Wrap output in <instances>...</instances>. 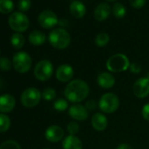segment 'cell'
Wrapping results in <instances>:
<instances>
[{"label": "cell", "instance_id": "6da1fadb", "mask_svg": "<svg viewBox=\"0 0 149 149\" xmlns=\"http://www.w3.org/2000/svg\"><path fill=\"white\" fill-rule=\"evenodd\" d=\"M63 94L65 98L73 104H80L88 97L90 94V86L82 79H74L68 83Z\"/></svg>", "mask_w": 149, "mask_h": 149}, {"label": "cell", "instance_id": "7a4b0ae2", "mask_svg": "<svg viewBox=\"0 0 149 149\" xmlns=\"http://www.w3.org/2000/svg\"><path fill=\"white\" fill-rule=\"evenodd\" d=\"M48 41L50 45L56 49H65L71 42V37L68 32L63 28H55L48 34Z\"/></svg>", "mask_w": 149, "mask_h": 149}, {"label": "cell", "instance_id": "3957f363", "mask_svg": "<svg viewBox=\"0 0 149 149\" xmlns=\"http://www.w3.org/2000/svg\"><path fill=\"white\" fill-rule=\"evenodd\" d=\"M130 61L124 54H115L106 61L107 70L111 73H120L129 69Z\"/></svg>", "mask_w": 149, "mask_h": 149}, {"label": "cell", "instance_id": "277c9868", "mask_svg": "<svg viewBox=\"0 0 149 149\" xmlns=\"http://www.w3.org/2000/svg\"><path fill=\"white\" fill-rule=\"evenodd\" d=\"M119 104L120 101L118 97L112 92L104 93L98 101V107L100 111L106 114H112L117 111Z\"/></svg>", "mask_w": 149, "mask_h": 149}, {"label": "cell", "instance_id": "5b68a950", "mask_svg": "<svg viewBox=\"0 0 149 149\" xmlns=\"http://www.w3.org/2000/svg\"><path fill=\"white\" fill-rule=\"evenodd\" d=\"M34 77L40 82L48 81L54 74V65L48 60H41L34 67Z\"/></svg>", "mask_w": 149, "mask_h": 149}, {"label": "cell", "instance_id": "8992f818", "mask_svg": "<svg viewBox=\"0 0 149 149\" xmlns=\"http://www.w3.org/2000/svg\"><path fill=\"white\" fill-rule=\"evenodd\" d=\"M33 60L26 52H18L13 58V66L14 69L21 74L27 73L32 68Z\"/></svg>", "mask_w": 149, "mask_h": 149}, {"label": "cell", "instance_id": "52a82bcc", "mask_svg": "<svg viewBox=\"0 0 149 149\" xmlns=\"http://www.w3.org/2000/svg\"><path fill=\"white\" fill-rule=\"evenodd\" d=\"M41 98V92L36 88L30 87L22 92L20 101L22 105L26 108H33L40 104Z\"/></svg>", "mask_w": 149, "mask_h": 149}, {"label": "cell", "instance_id": "ba28073f", "mask_svg": "<svg viewBox=\"0 0 149 149\" xmlns=\"http://www.w3.org/2000/svg\"><path fill=\"white\" fill-rule=\"evenodd\" d=\"M8 22L10 27L17 33L25 32L29 27V19L27 16L20 12L13 13L9 17Z\"/></svg>", "mask_w": 149, "mask_h": 149}, {"label": "cell", "instance_id": "9c48e42d", "mask_svg": "<svg viewBox=\"0 0 149 149\" xmlns=\"http://www.w3.org/2000/svg\"><path fill=\"white\" fill-rule=\"evenodd\" d=\"M133 95L138 98H146L149 96V77H143L135 81L132 85Z\"/></svg>", "mask_w": 149, "mask_h": 149}, {"label": "cell", "instance_id": "30bf717a", "mask_svg": "<svg viewBox=\"0 0 149 149\" xmlns=\"http://www.w3.org/2000/svg\"><path fill=\"white\" fill-rule=\"evenodd\" d=\"M38 21L43 28L51 29L58 24V17L53 11L45 10L40 13Z\"/></svg>", "mask_w": 149, "mask_h": 149}, {"label": "cell", "instance_id": "8fae6325", "mask_svg": "<svg viewBox=\"0 0 149 149\" xmlns=\"http://www.w3.org/2000/svg\"><path fill=\"white\" fill-rule=\"evenodd\" d=\"M68 116L74 121H85L89 118V111L81 104H74L68 109Z\"/></svg>", "mask_w": 149, "mask_h": 149}, {"label": "cell", "instance_id": "7c38bea8", "mask_svg": "<svg viewBox=\"0 0 149 149\" xmlns=\"http://www.w3.org/2000/svg\"><path fill=\"white\" fill-rule=\"evenodd\" d=\"M74 68L69 64L60 65L55 71V77L61 83H69L74 77Z\"/></svg>", "mask_w": 149, "mask_h": 149}, {"label": "cell", "instance_id": "4fadbf2b", "mask_svg": "<svg viewBox=\"0 0 149 149\" xmlns=\"http://www.w3.org/2000/svg\"><path fill=\"white\" fill-rule=\"evenodd\" d=\"M45 138L51 143H57L64 139V130L58 125H52L46 129Z\"/></svg>", "mask_w": 149, "mask_h": 149}, {"label": "cell", "instance_id": "5bb4252c", "mask_svg": "<svg viewBox=\"0 0 149 149\" xmlns=\"http://www.w3.org/2000/svg\"><path fill=\"white\" fill-rule=\"evenodd\" d=\"M97 85L104 90H109L111 89L116 83L115 77L111 72H101L97 74Z\"/></svg>", "mask_w": 149, "mask_h": 149}, {"label": "cell", "instance_id": "9a60e30c", "mask_svg": "<svg viewBox=\"0 0 149 149\" xmlns=\"http://www.w3.org/2000/svg\"><path fill=\"white\" fill-rule=\"evenodd\" d=\"M91 124L93 129H95L96 131L103 132L108 126V118L104 113L96 112L91 117Z\"/></svg>", "mask_w": 149, "mask_h": 149}, {"label": "cell", "instance_id": "2e32d148", "mask_svg": "<svg viewBox=\"0 0 149 149\" xmlns=\"http://www.w3.org/2000/svg\"><path fill=\"white\" fill-rule=\"evenodd\" d=\"M16 105L15 97L10 94H4L0 96V112L8 113L12 111Z\"/></svg>", "mask_w": 149, "mask_h": 149}, {"label": "cell", "instance_id": "e0dca14e", "mask_svg": "<svg viewBox=\"0 0 149 149\" xmlns=\"http://www.w3.org/2000/svg\"><path fill=\"white\" fill-rule=\"evenodd\" d=\"M62 149H83L82 140L76 135H68L62 139Z\"/></svg>", "mask_w": 149, "mask_h": 149}, {"label": "cell", "instance_id": "ac0fdd59", "mask_svg": "<svg viewBox=\"0 0 149 149\" xmlns=\"http://www.w3.org/2000/svg\"><path fill=\"white\" fill-rule=\"evenodd\" d=\"M111 13V6L106 3L99 4L94 12V18L97 21H104L106 20Z\"/></svg>", "mask_w": 149, "mask_h": 149}, {"label": "cell", "instance_id": "d6986e66", "mask_svg": "<svg viewBox=\"0 0 149 149\" xmlns=\"http://www.w3.org/2000/svg\"><path fill=\"white\" fill-rule=\"evenodd\" d=\"M86 6L81 1H73L69 6V12L76 19H82L86 14Z\"/></svg>", "mask_w": 149, "mask_h": 149}, {"label": "cell", "instance_id": "ffe728a7", "mask_svg": "<svg viewBox=\"0 0 149 149\" xmlns=\"http://www.w3.org/2000/svg\"><path fill=\"white\" fill-rule=\"evenodd\" d=\"M28 39H29L30 43L33 46H41L47 40L46 34L44 33H42L41 31H39V30L33 31L29 34Z\"/></svg>", "mask_w": 149, "mask_h": 149}, {"label": "cell", "instance_id": "44dd1931", "mask_svg": "<svg viewBox=\"0 0 149 149\" xmlns=\"http://www.w3.org/2000/svg\"><path fill=\"white\" fill-rule=\"evenodd\" d=\"M11 44L16 49H20L25 45V37L20 33H15L11 37Z\"/></svg>", "mask_w": 149, "mask_h": 149}, {"label": "cell", "instance_id": "7402d4cb", "mask_svg": "<svg viewBox=\"0 0 149 149\" xmlns=\"http://www.w3.org/2000/svg\"><path fill=\"white\" fill-rule=\"evenodd\" d=\"M112 13L115 18L122 19L125 16V13H126L125 6L122 3H116L112 7Z\"/></svg>", "mask_w": 149, "mask_h": 149}, {"label": "cell", "instance_id": "603a6c76", "mask_svg": "<svg viewBox=\"0 0 149 149\" xmlns=\"http://www.w3.org/2000/svg\"><path fill=\"white\" fill-rule=\"evenodd\" d=\"M110 41V36L106 33H100L95 38V44L98 47H104L108 45Z\"/></svg>", "mask_w": 149, "mask_h": 149}, {"label": "cell", "instance_id": "cb8c5ba5", "mask_svg": "<svg viewBox=\"0 0 149 149\" xmlns=\"http://www.w3.org/2000/svg\"><path fill=\"white\" fill-rule=\"evenodd\" d=\"M11 126V118L5 113H0V132H7Z\"/></svg>", "mask_w": 149, "mask_h": 149}, {"label": "cell", "instance_id": "d4e9b609", "mask_svg": "<svg viewBox=\"0 0 149 149\" xmlns=\"http://www.w3.org/2000/svg\"><path fill=\"white\" fill-rule=\"evenodd\" d=\"M14 4L12 0H0V13L7 14L13 12Z\"/></svg>", "mask_w": 149, "mask_h": 149}, {"label": "cell", "instance_id": "484cf974", "mask_svg": "<svg viewBox=\"0 0 149 149\" xmlns=\"http://www.w3.org/2000/svg\"><path fill=\"white\" fill-rule=\"evenodd\" d=\"M54 109L57 111H64L67 109L69 108L68 106V101L65 98H58L54 102Z\"/></svg>", "mask_w": 149, "mask_h": 149}, {"label": "cell", "instance_id": "4316f807", "mask_svg": "<svg viewBox=\"0 0 149 149\" xmlns=\"http://www.w3.org/2000/svg\"><path fill=\"white\" fill-rule=\"evenodd\" d=\"M42 98L46 101H52L56 97V91L51 87L45 88L41 92Z\"/></svg>", "mask_w": 149, "mask_h": 149}, {"label": "cell", "instance_id": "83f0119b", "mask_svg": "<svg viewBox=\"0 0 149 149\" xmlns=\"http://www.w3.org/2000/svg\"><path fill=\"white\" fill-rule=\"evenodd\" d=\"M0 149H21V146L17 141L8 139L0 145Z\"/></svg>", "mask_w": 149, "mask_h": 149}, {"label": "cell", "instance_id": "f1b7e54d", "mask_svg": "<svg viewBox=\"0 0 149 149\" xmlns=\"http://www.w3.org/2000/svg\"><path fill=\"white\" fill-rule=\"evenodd\" d=\"M80 130V125L78 124V122L77 121H70L68 122V125H67V131L68 132L69 135H76Z\"/></svg>", "mask_w": 149, "mask_h": 149}, {"label": "cell", "instance_id": "f546056e", "mask_svg": "<svg viewBox=\"0 0 149 149\" xmlns=\"http://www.w3.org/2000/svg\"><path fill=\"white\" fill-rule=\"evenodd\" d=\"M12 61L7 57H1L0 58V69L2 71L7 72L12 68Z\"/></svg>", "mask_w": 149, "mask_h": 149}, {"label": "cell", "instance_id": "4dcf8cb0", "mask_svg": "<svg viewBox=\"0 0 149 149\" xmlns=\"http://www.w3.org/2000/svg\"><path fill=\"white\" fill-rule=\"evenodd\" d=\"M32 5L31 0H19L18 7L21 12H26L30 9Z\"/></svg>", "mask_w": 149, "mask_h": 149}, {"label": "cell", "instance_id": "1f68e13d", "mask_svg": "<svg viewBox=\"0 0 149 149\" xmlns=\"http://www.w3.org/2000/svg\"><path fill=\"white\" fill-rule=\"evenodd\" d=\"M130 5L136 9H140L145 6L146 0H129Z\"/></svg>", "mask_w": 149, "mask_h": 149}, {"label": "cell", "instance_id": "d6a6232c", "mask_svg": "<svg viewBox=\"0 0 149 149\" xmlns=\"http://www.w3.org/2000/svg\"><path fill=\"white\" fill-rule=\"evenodd\" d=\"M84 106L86 107V109L89 111H95L98 107V104L94 99H90V100H88L85 103V105Z\"/></svg>", "mask_w": 149, "mask_h": 149}, {"label": "cell", "instance_id": "836d02e7", "mask_svg": "<svg viewBox=\"0 0 149 149\" xmlns=\"http://www.w3.org/2000/svg\"><path fill=\"white\" fill-rule=\"evenodd\" d=\"M129 70L132 74H139L142 70V67L138 63V62H132L130 64Z\"/></svg>", "mask_w": 149, "mask_h": 149}, {"label": "cell", "instance_id": "e575fe53", "mask_svg": "<svg viewBox=\"0 0 149 149\" xmlns=\"http://www.w3.org/2000/svg\"><path fill=\"white\" fill-rule=\"evenodd\" d=\"M141 116L146 121L149 122V103H146L143 105L141 109Z\"/></svg>", "mask_w": 149, "mask_h": 149}, {"label": "cell", "instance_id": "d590c367", "mask_svg": "<svg viewBox=\"0 0 149 149\" xmlns=\"http://www.w3.org/2000/svg\"><path fill=\"white\" fill-rule=\"evenodd\" d=\"M116 149H132V147L129 145V144H126V143H122L120 145H118L117 146Z\"/></svg>", "mask_w": 149, "mask_h": 149}, {"label": "cell", "instance_id": "8d00e7d4", "mask_svg": "<svg viewBox=\"0 0 149 149\" xmlns=\"http://www.w3.org/2000/svg\"><path fill=\"white\" fill-rule=\"evenodd\" d=\"M108 2H113V1H116V0H106Z\"/></svg>", "mask_w": 149, "mask_h": 149}, {"label": "cell", "instance_id": "74e56055", "mask_svg": "<svg viewBox=\"0 0 149 149\" xmlns=\"http://www.w3.org/2000/svg\"><path fill=\"white\" fill-rule=\"evenodd\" d=\"M44 149H50V148H44Z\"/></svg>", "mask_w": 149, "mask_h": 149}]
</instances>
